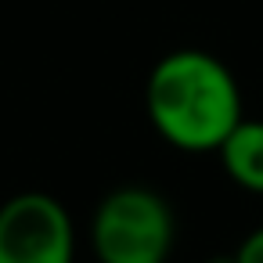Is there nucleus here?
<instances>
[{
  "mask_svg": "<svg viewBox=\"0 0 263 263\" xmlns=\"http://www.w3.org/2000/svg\"><path fill=\"white\" fill-rule=\"evenodd\" d=\"M144 108L155 134L177 152H220L245 119L234 72L209 51L180 47L162 54L144 83Z\"/></svg>",
  "mask_w": 263,
  "mask_h": 263,
  "instance_id": "f257e3e1",
  "label": "nucleus"
},
{
  "mask_svg": "<svg viewBox=\"0 0 263 263\" xmlns=\"http://www.w3.org/2000/svg\"><path fill=\"white\" fill-rule=\"evenodd\" d=\"M173 234L177 223L170 202L144 184L108 191L90 220L98 263H166L173 252Z\"/></svg>",
  "mask_w": 263,
  "mask_h": 263,
  "instance_id": "f03ea898",
  "label": "nucleus"
},
{
  "mask_svg": "<svg viewBox=\"0 0 263 263\" xmlns=\"http://www.w3.org/2000/svg\"><path fill=\"white\" fill-rule=\"evenodd\" d=\"M76 223L47 191H22L0 205V263H72Z\"/></svg>",
  "mask_w": 263,
  "mask_h": 263,
  "instance_id": "7ed1b4c3",
  "label": "nucleus"
},
{
  "mask_svg": "<svg viewBox=\"0 0 263 263\" xmlns=\"http://www.w3.org/2000/svg\"><path fill=\"white\" fill-rule=\"evenodd\" d=\"M216 155L238 187L263 195V119H241Z\"/></svg>",
  "mask_w": 263,
  "mask_h": 263,
  "instance_id": "20e7f679",
  "label": "nucleus"
},
{
  "mask_svg": "<svg viewBox=\"0 0 263 263\" xmlns=\"http://www.w3.org/2000/svg\"><path fill=\"white\" fill-rule=\"evenodd\" d=\"M231 256H234V263H263V227L249 231Z\"/></svg>",
  "mask_w": 263,
  "mask_h": 263,
  "instance_id": "39448f33",
  "label": "nucleus"
}]
</instances>
